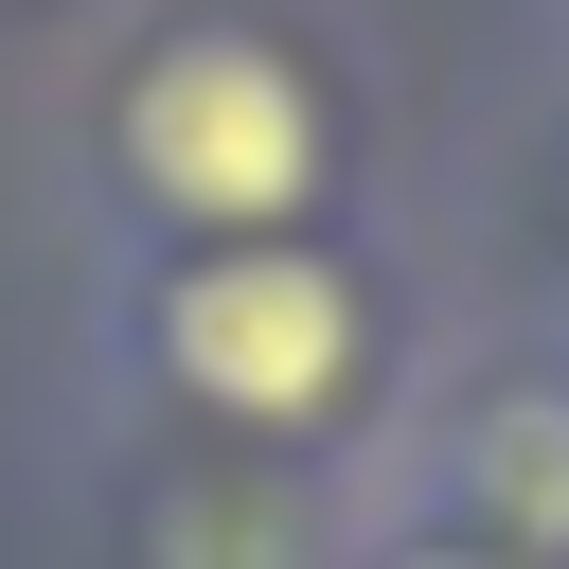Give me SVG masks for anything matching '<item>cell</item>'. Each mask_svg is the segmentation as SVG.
<instances>
[{
    "mask_svg": "<svg viewBox=\"0 0 569 569\" xmlns=\"http://www.w3.org/2000/svg\"><path fill=\"white\" fill-rule=\"evenodd\" d=\"M160 373L196 409H231V427H320L356 391V284L320 249H267V231L249 249H196L160 284Z\"/></svg>",
    "mask_w": 569,
    "mask_h": 569,
    "instance_id": "2",
    "label": "cell"
},
{
    "mask_svg": "<svg viewBox=\"0 0 569 569\" xmlns=\"http://www.w3.org/2000/svg\"><path fill=\"white\" fill-rule=\"evenodd\" d=\"M107 142H124V178H142L160 213H196V231H231V249L320 196V89H302L267 36H160V53L124 71V107H107Z\"/></svg>",
    "mask_w": 569,
    "mask_h": 569,
    "instance_id": "1",
    "label": "cell"
},
{
    "mask_svg": "<svg viewBox=\"0 0 569 569\" xmlns=\"http://www.w3.org/2000/svg\"><path fill=\"white\" fill-rule=\"evenodd\" d=\"M480 462H498V498H516V533H569V409H516V427H498Z\"/></svg>",
    "mask_w": 569,
    "mask_h": 569,
    "instance_id": "3",
    "label": "cell"
},
{
    "mask_svg": "<svg viewBox=\"0 0 569 569\" xmlns=\"http://www.w3.org/2000/svg\"><path fill=\"white\" fill-rule=\"evenodd\" d=\"M409 569H516V551H409Z\"/></svg>",
    "mask_w": 569,
    "mask_h": 569,
    "instance_id": "4",
    "label": "cell"
}]
</instances>
